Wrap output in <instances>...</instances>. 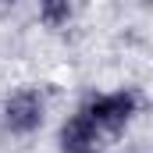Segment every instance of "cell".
I'll return each mask as SVG.
<instances>
[{
    "instance_id": "obj_1",
    "label": "cell",
    "mask_w": 153,
    "mask_h": 153,
    "mask_svg": "<svg viewBox=\"0 0 153 153\" xmlns=\"http://www.w3.org/2000/svg\"><path fill=\"white\" fill-rule=\"evenodd\" d=\"M82 111L93 117V125L100 128V135L107 143L121 139L132 121L143 114V93L132 85H117V89H103V93H89Z\"/></svg>"
},
{
    "instance_id": "obj_2",
    "label": "cell",
    "mask_w": 153,
    "mask_h": 153,
    "mask_svg": "<svg viewBox=\"0 0 153 153\" xmlns=\"http://www.w3.org/2000/svg\"><path fill=\"white\" fill-rule=\"evenodd\" d=\"M46 93L39 85H18L0 100V128L14 139H29L46 125Z\"/></svg>"
},
{
    "instance_id": "obj_3",
    "label": "cell",
    "mask_w": 153,
    "mask_h": 153,
    "mask_svg": "<svg viewBox=\"0 0 153 153\" xmlns=\"http://www.w3.org/2000/svg\"><path fill=\"white\" fill-rule=\"evenodd\" d=\"M103 146L107 139L100 135V128L82 107H75L57 125V153H103Z\"/></svg>"
},
{
    "instance_id": "obj_4",
    "label": "cell",
    "mask_w": 153,
    "mask_h": 153,
    "mask_svg": "<svg viewBox=\"0 0 153 153\" xmlns=\"http://www.w3.org/2000/svg\"><path fill=\"white\" fill-rule=\"evenodd\" d=\"M36 18H39V25L61 32L75 18V0H36Z\"/></svg>"
},
{
    "instance_id": "obj_5",
    "label": "cell",
    "mask_w": 153,
    "mask_h": 153,
    "mask_svg": "<svg viewBox=\"0 0 153 153\" xmlns=\"http://www.w3.org/2000/svg\"><path fill=\"white\" fill-rule=\"evenodd\" d=\"M0 4H7V7H11V4H22V0H0Z\"/></svg>"
},
{
    "instance_id": "obj_6",
    "label": "cell",
    "mask_w": 153,
    "mask_h": 153,
    "mask_svg": "<svg viewBox=\"0 0 153 153\" xmlns=\"http://www.w3.org/2000/svg\"><path fill=\"white\" fill-rule=\"evenodd\" d=\"M132 153H146V150H132Z\"/></svg>"
}]
</instances>
